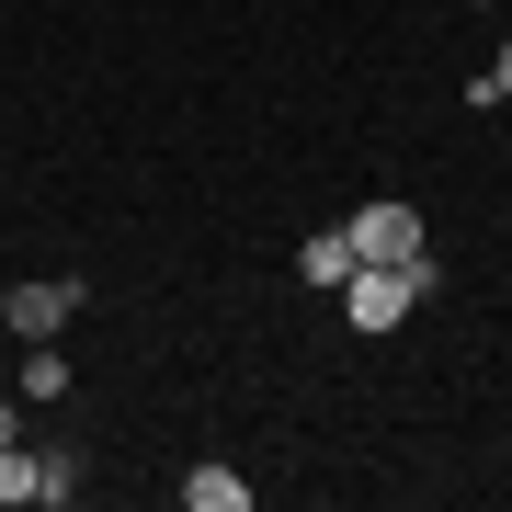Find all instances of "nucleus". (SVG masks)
Listing matches in <instances>:
<instances>
[{"label":"nucleus","mask_w":512,"mask_h":512,"mask_svg":"<svg viewBox=\"0 0 512 512\" xmlns=\"http://www.w3.org/2000/svg\"><path fill=\"white\" fill-rule=\"evenodd\" d=\"M478 12H490V0H478Z\"/></svg>","instance_id":"11"},{"label":"nucleus","mask_w":512,"mask_h":512,"mask_svg":"<svg viewBox=\"0 0 512 512\" xmlns=\"http://www.w3.org/2000/svg\"><path fill=\"white\" fill-rule=\"evenodd\" d=\"M23 399H69V353L57 342H23Z\"/></svg>","instance_id":"6"},{"label":"nucleus","mask_w":512,"mask_h":512,"mask_svg":"<svg viewBox=\"0 0 512 512\" xmlns=\"http://www.w3.org/2000/svg\"><path fill=\"white\" fill-rule=\"evenodd\" d=\"M296 274H308V285H342V274H353V239H342V228H319L308 251H296Z\"/></svg>","instance_id":"7"},{"label":"nucleus","mask_w":512,"mask_h":512,"mask_svg":"<svg viewBox=\"0 0 512 512\" xmlns=\"http://www.w3.org/2000/svg\"><path fill=\"white\" fill-rule=\"evenodd\" d=\"M69 512L80 501V456L69 444H0V512Z\"/></svg>","instance_id":"2"},{"label":"nucleus","mask_w":512,"mask_h":512,"mask_svg":"<svg viewBox=\"0 0 512 512\" xmlns=\"http://www.w3.org/2000/svg\"><path fill=\"white\" fill-rule=\"evenodd\" d=\"M0 319H12V285H0Z\"/></svg>","instance_id":"10"},{"label":"nucleus","mask_w":512,"mask_h":512,"mask_svg":"<svg viewBox=\"0 0 512 512\" xmlns=\"http://www.w3.org/2000/svg\"><path fill=\"white\" fill-rule=\"evenodd\" d=\"M490 92H501V103H512V46H501V57H490Z\"/></svg>","instance_id":"9"},{"label":"nucleus","mask_w":512,"mask_h":512,"mask_svg":"<svg viewBox=\"0 0 512 512\" xmlns=\"http://www.w3.org/2000/svg\"><path fill=\"white\" fill-rule=\"evenodd\" d=\"M330 296H342V319H353V330H399L421 296H433V262H353Z\"/></svg>","instance_id":"1"},{"label":"nucleus","mask_w":512,"mask_h":512,"mask_svg":"<svg viewBox=\"0 0 512 512\" xmlns=\"http://www.w3.org/2000/svg\"><path fill=\"white\" fill-rule=\"evenodd\" d=\"M92 308V285H69V274H35V285H12V319L0 330H23V342H69V319Z\"/></svg>","instance_id":"4"},{"label":"nucleus","mask_w":512,"mask_h":512,"mask_svg":"<svg viewBox=\"0 0 512 512\" xmlns=\"http://www.w3.org/2000/svg\"><path fill=\"white\" fill-rule=\"evenodd\" d=\"M0 444H23V387H12V399H0Z\"/></svg>","instance_id":"8"},{"label":"nucleus","mask_w":512,"mask_h":512,"mask_svg":"<svg viewBox=\"0 0 512 512\" xmlns=\"http://www.w3.org/2000/svg\"><path fill=\"white\" fill-rule=\"evenodd\" d=\"M342 239H353V262H433V239H421V205H353Z\"/></svg>","instance_id":"3"},{"label":"nucleus","mask_w":512,"mask_h":512,"mask_svg":"<svg viewBox=\"0 0 512 512\" xmlns=\"http://www.w3.org/2000/svg\"><path fill=\"white\" fill-rule=\"evenodd\" d=\"M183 501H194V512H251V478H239V467H194Z\"/></svg>","instance_id":"5"}]
</instances>
